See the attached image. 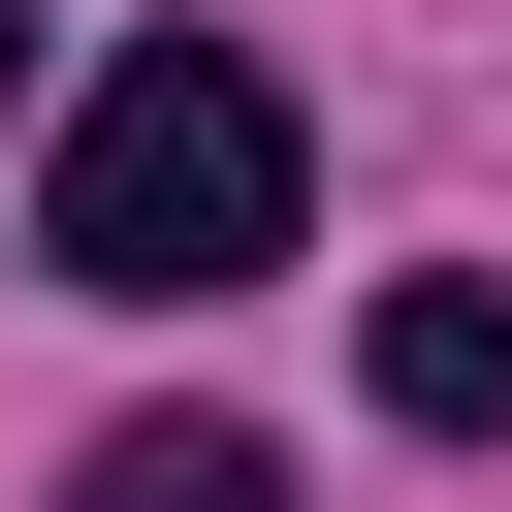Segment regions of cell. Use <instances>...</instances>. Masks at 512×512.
Listing matches in <instances>:
<instances>
[{
	"mask_svg": "<svg viewBox=\"0 0 512 512\" xmlns=\"http://www.w3.org/2000/svg\"><path fill=\"white\" fill-rule=\"evenodd\" d=\"M288 224H320V128H288V64H256V32H128V64L64 96V160H32V256H64V288H128V320L256 288Z\"/></svg>",
	"mask_w": 512,
	"mask_h": 512,
	"instance_id": "1",
	"label": "cell"
},
{
	"mask_svg": "<svg viewBox=\"0 0 512 512\" xmlns=\"http://www.w3.org/2000/svg\"><path fill=\"white\" fill-rule=\"evenodd\" d=\"M352 384H384L416 448H480V416H512V288H384V320H352Z\"/></svg>",
	"mask_w": 512,
	"mask_h": 512,
	"instance_id": "2",
	"label": "cell"
},
{
	"mask_svg": "<svg viewBox=\"0 0 512 512\" xmlns=\"http://www.w3.org/2000/svg\"><path fill=\"white\" fill-rule=\"evenodd\" d=\"M64 512H288V448H256V416H96Z\"/></svg>",
	"mask_w": 512,
	"mask_h": 512,
	"instance_id": "3",
	"label": "cell"
},
{
	"mask_svg": "<svg viewBox=\"0 0 512 512\" xmlns=\"http://www.w3.org/2000/svg\"><path fill=\"white\" fill-rule=\"evenodd\" d=\"M0 64H32V32H0Z\"/></svg>",
	"mask_w": 512,
	"mask_h": 512,
	"instance_id": "4",
	"label": "cell"
}]
</instances>
